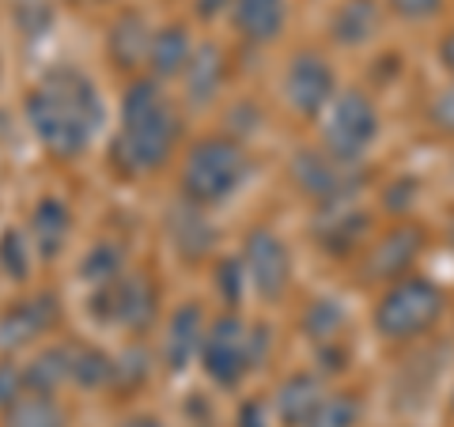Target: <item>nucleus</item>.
<instances>
[{
    "instance_id": "1",
    "label": "nucleus",
    "mask_w": 454,
    "mask_h": 427,
    "mask_svg": "<svg viewBox=\"0 0 454 427\" xmlns=\"http://www.w3.org/2000/svg\"><path fill=\"white\" fill-rule=\"evenodd\" d=\"M27 121H31L42 148L57 159H73L95 140L103 125V103L95 83L76 68H53L27 95Z\"/></svg>"
},
{
    "instance_id": "2",
    "label": "nucleus",
    "mask_w": 454,
    "mask_h": 427,
    "mask_svg": "<svg viewBox=\"0 0 454 427\" xmlns=\"http://www.w3.org/2000/svg\"><path fill=\"white\" fill-rule=\"evenodd\" d=\"M178 140V118L155 80H137L121 98V125L114 140V163L125 175H152L167 163Z\"/></svg>"
},
{
    "instance_id": "3",
    "label": "nucleus",
    "mask_w": 454,
    "mask_h": 427,
    "mask_svg": "<svg viewBox=\"0 0 454 427\" xmlns=\"http://www.w3.org/2000/svg\"><path fill=\"white\" fill-rule=\"evenodd\" d=\"M247 178V155L235 140L227 136H205L197 140L182 167V190L190 205H220L227 201Z\"/></svg>"
},
{
    "instance_id": "4",
    "label": "nucleus",
    "mask_w": 454,
    "mask_h": 427,
    "mask_svg": "<svg viewBox=\"0 0 454 427\" xmlns=\"http://www.w3.org/2000/svg\"><path fill=\"white\" fill-rule=\"evenodd\" d=\"M439 314H443V291L420 276H402L379 299L375 330L387 340H413L424 330H432Z\"/></svg>"
},
{
    "instance_id": "5",
    "label": "nucleus",
    "mask_w": 454,
    "mask_h": 427,
    "mask_svg": "<svg viewBox=\"0 0 454 427\" xmlns=\"http://www.w3.org/2000/svg\"><path fill=\"white\" fill-rule=\"evenodd\" d=\"M262 345H265L262 330H250L243 318L227 314L205 333L201 363H205V371H208V378L216 382V386H223V390L239 386V382L247 378L250 367L258 363Z\"/></svg>"
},
{
    "instance_id": "6",
    "label": "nucleus",
    "mask_w": 454,
    "mask_h": 427,
    "mask_svg": "<svg viewBox=\"0 0 454 427\" xmlns=\"http://www.w3.org/2000/svg\"><path fill=\"white\" fill-rule=\"evenodd\" d=\"M379 136V113L372 106V98L360 91H345L330 103L322 125L325 151L337 155L345 163H360V155L372 148V140Z\"/></svg>"
},
{
    "instance_id": "7",
    "label": "nucleus",
    "mask_w": 454,
    "mask_h": 427,
    "mask_svg": "<svg viewBox=\"0 0 454 427\" xmlns=\"http://www.w3.org/2000/svg\"><path fill=\"white\" fill-rule=\"evenodd\" d=\"M295 182L307 197H315L322 205H340L348 201V193H356V186L364 182V175L356 170V163H345L330 151H300L292 167Z\"/></svg>"
},
{
    "instance_id": "8",
    "label": "nucleus",
    "mask_w": 454,
    "mask_h": 427,
    "mask_svg": "<svg viewBox=\"0 0 454 427\" xmlns=\"http://www.w3.org/2000/svg\"><path fill=\"white\" fill-rule=\"evenodd\" d=\"M243 265H247L250 288L258 291L262 299H280L284 288H288V280H292L288 246H284L273 231H265V227H258V231L247 235Z\"/></svg>"
},
{
    "instance_id": "9",
    "label": "nucleus",
    "mask_w": 454,
    "mask_h": 427,
    "mask_svg": "<svg viewBox=\"0 0 454 427\" xmlns=\"http://www.w3.org/2000/svg\"><path fill=\"white\" fill-rule=\"evenodd\" d=\"M98 318L118 322L125 330H145L155 318V288L148 276H125V280H110L103 295L95 299Z\"/></svg>"
},
{
    "instance_id": "10",
    "label": "nucleus",
    "mask_w": 454,
    "mask_h": 427,
    "mask_svg": "<svg viewBox=\"0 0 454 427\" xmlns=\"http://www.w3.org/2000/svg\"><path fill=\"white\" fill-rule=\"evenodd\" d=\"M284 95H288L292 110H300L303 118H315L318 110L330 106L333 98V68L325 65V57L318 53H300L288 65L284 76Z\"/></svg>"
},
{
    "instance_id": "11",
    "label": "nucleus",
    "mask_w": 454,
    "mask_h": 427,
    "mask_svg": "<svg viewBox=\"0 0 454 427\" xmlns=\"http://www.w3.org/2000/svg\"><path fill=\"white\" fill-rule=\"evenodd\" d=\"M53 322H57V299L53 295L23 299V303L8 307L4 314H0V348H23V345H31L35 337L53 330Z\"/></svg>"
},
{
    "instance_id": "12",
    "label": "nucleus",
    "mask_w": 454,
    "mask_h": 427,
    "mask_svg": "<svg viewBox=\"0 0 454 427\" xmlns=\"http://www.w3.org/2000/svg\"><path fill=\"white\" fill-rule=\"evenodd\" d=\"M201 345H205L201 310H197L193 303L178 307L175 314H170V322H167V340H163V355H167L170 371H186Z\"/></svg>"
},
{
    "instance_id": "13",
    "label": "nucleus",
    "mask_w": 454,
    "mask_h": 427,
    "mask_svg": "<svg viewBox=\"0 0 454 427\" xmlns=\"http://www.w3.org/2000/svg\"><path fill=\"white\" fill-rule=\"evenodd\" d=\"M231 4L235 31L247 42H273L284 31V16H288L284 0H231Z\"/></svg>"
},
{
    "instance_id": "14",
    "label": "nucleus",
    "mask_w": 454,
    "mask_h": 427,
    "mask_svg": "<svg viewBox=\"0 0 454 427\" xmlns=\"http://www.w3.org/2000/svg\"><path fill=\"white\" fill-rule=\"evenodd\" d=\"M417 253H420V231L417 227H397V231H390L375 246L372 261H367V273L382 276V280H397L409 265H413Z\"/></svg>"
},
{
    "instance_id": "15",
    "label": "nucleus",
    "mask_w": 454,
    "mask_h": 427,
    "mask_svg": "<svg viewBox=\"0 0 454 427\" xmlns=\"http://www.w3.org/2000/svg\"><path fill=\"white\" fill-rule=\"evenodd\" d=\"M322 401H325V393L315 375H295L277 390V412L288 427H307V420L315 416Z\"/></svg>"
},
{
    "instance_id": "16",
    "label": "nucleus",
    "mask_w": 454,
    "mask_h": 427,
    "mask_svg": "<svg viewBox=\"0 0 454 427\" xmlns=\"http://www.w3.org/2000/svg\"><path fill=\"white\" fill-rule=\"evenodd\" d=\"M223 83V53L216 46H197L186 65V98L193 106H205Z\"/></svg>"
},
{
    "instance_id": "17",
    "label": "nucleus",
    "mask_w": 454,
    "mask_h": 427,
    "mask_svg": "<svg viewBox=\"0 0 454 427\" xmlns=\"http://www.w3.org/2000/svg\"><path fill=\"white\" fill-rule=\"evenodd\" d=\"M193 57V46H190V35L182 27H163V31L152 35V46H148V65L155 76H178L186 73Z\"/></svg>"
},
{
    "instance_id": "18",
    "label": "nucleus",
    "mask_w": 454,
    "mask_h": 427,
    "mask_svg": "<svg viewBox=\"0 0 454 427\" xmlns=\"http://www.w3.org/2000/svg\"><path fill=\"white\" fill-rule=\"evenodd\" d=\"M4 427H68L53 393H23L4 408Z\"/></svg>"
},
{
    "instance_id": "19",
    "label": "nucleus",
    "mask_w": 454,
    "mask_h": 427,
    "mask_svg": "<svg viewBox=\"0 0 454 427\" xmlns=\"http://www.w3.org/2000/svg\"><path fill=\"white\" fill-rule=\"evenodd\" d=\"M379 31V4L375 0H345L333 16V38L340 46H360Z\"/></svg>"
},
{
    "instance_id": "20",
    "label": "nucleus",
    "mask_w": 454,
    "mask_h": 427,
    "mask_svg": "<svg viewBox=\"0 0 454 427\" xmlns=\"http://www.w3.org/2000/svg\"><path fill=\"white\" fill-rule=\"evenodd\" d=\"M148 46H152V38H148L145 19H140L137 12H125L106 38V50H110L114 61H118V68H133L140 57L148 53Z\"/></svg>"
},
{
    "instance_id": "21",
    "label": "nucleus",
    "mask_w": 454,
    "mask_h": 427,
    "mask_svg": "<svg viewBox=\"0 0 454 427\" xmlns=\"http://www.w3.org/2000/svg\"><path fill=\"white\" fill-rule=\"evenodd\" d=\"M68 227H73V220H68V208L61 201H53V197L38 201V208H35V242H38L42 258H53V253L65 246Z\"/></svg>"
},
{
    "instance_id": "22",
    "label": "nucleus",
    "mask_w": 454,
    "mask_h": 427,
    "mask_svg": "<svg viewBox=\"0 0 454 427\" xmlns=\"http://www.w3.org/2000/svg\"><path fill=\"white\" fill-rule=\"evenodd\" d=\"M27 386L35 393H53L61 382L73 378V348H50L27 367Z\"/></svg>"
},
{
    "instance_id": "23",
    "label": "nucleus",
    "mask_w": 454,
    "mask_h": 427,
    "mask_svg": "<svg viewBox=\"0 0 454 427\" xmlns=\"http://www.w3.org/2000/svg\"><path fill=\"white\" fill-rule=\"evenodd\" d=\"M175 242H178V250L182 253H190V258H201V253L208 250V242H212V231H208V223L201 220V212H175Z\"/></svg>"
},
{
    "instance_id": "24",
    "label": "nucleus",
    "mask_w": 454,
    "mask_h": 427,
    "mask_svg": "<svg viewBox=\"0 0 454 427\" xmlns=\"http://www.w3.org/2000/svg\"><path fill=\"white\" fill-rule=\"evenodd\" d=\"M315 231L330 250H340V246H348V242H356V235L364 231V216L360 212H333V216H322Z\"/></svg>"
},
{
    "instance_id": "25",
    "label": "nucleus",
    "mask_w": 454,
    "mask_h": 427,
    "mask_svg": "<svg viewBox=\"0 0 454 427\" xmlns=\"http://www.w3.org/2000/svg\"><path fill=\"white\" fill-rule=\"evenodd\" d=\"M360 416V405H356V397H348V393H330L325 401L318 405V412L307 420V427H352Z\"/></svg>"
},
{
    "instance_id": "26",
    "label": "nucleus",
    "mask_w": 454,
    "mask_h": 427,
    "mask_svg": "<svg viewBox=\"0 0 454 427\" xmlns=\"http://www.w3.org/2000/svg\"><path fill=\"white\" fill-rule=\"evenodd\" d=\"M118 273H121V250L114 242H98V246H91L88 258H83V280H91V283H110V280H118Z\"/></svg>"
},
{
    "instance_id": "27",
    "label": "nucleus",
    "mask_w": 454,
    "mask_h": 427,
    "mask_svg": "<svg viewBox=\"0 0 454 427\" xmlns=\"http://www.w3.org/2000/svg\"><path fill=\"white\" fill-rule=\"evenodd\" d=\"M114 375V363L95 348H73V382L80 386H103Z\"/></svg>"
},
{
    "instance_id": "28",
    "label": "nucleus",
    "mask_w": 454,
    "mask_h": 427,
    "mask_svg": "<svg viewBox=\"0 0 454 427\" xmlns=\"http://www.w3.org/2000/svg\"><path fill=\"white\" fill-rule=\"evenodd\" d=\"M0 265H4V273L12 280L27 276V250H23L20 231H4V235H0Z\"/></svg>"
},
{
    "instance_id": "29",
    "label": "nucleus",
    "mask_w": 454,
    "mask_h": 427,
    "mask_svg": "<svg viewBox=\"0 0 454 427\" xmlns=\"http://www.w3.org/2000/svg\"><path fill=\"white\" fill-rule=\"evenodd\" d=\"M337 325H340V310H337V303H330V299H322V303H310L307 318H303V330H307L310 337H330Z\"/></svg>"
},
{
    "instance_id": "30",
    "label": "nucleus",
    "mask_w": 454,
    "mask_h": 427,
    "mask_svg": "<svg viewBox=\"0 0 454 427\" xmlns=\"http://www.w3.org/2000/svg\"><path fill=\"white\" fill-rule=\"evenodd\" d=\"M387 4H390L402 19H428V16H435V12H439V4H443V0H387Z\"/></svg>"
},
{
    "instance_id": "31",
    "label": "nucleus",
    "mask_w": 454,
    "mask_h": 427,
    "mask_svg": "<svg viewBox=\"0 0 454 427\" xmlns=\"http://www.w3.org/2000/svg\"><path fill=\"white\" fill-rule=\"evenodd\" d=\"M23 382H27V375H20L12 363H0V405H12L16 397H23L20 390H23Z\"/></svg>"
},
{
    "instance_id": "32",
    "label": "nucleus",
    "mask_w": 454,
    "mask_h": 427,
    "mask_svg": "<svg viewBox=\"0 0 454 427\" xmlns=\"http://www.w3.org/2000/svg\"><path fill=\"white\" fill-rule=\"evenodd\" d=\"M432 121L439 125V129H447L454 133V83L435 98V106H432Z\"/></svg>"
},
{
    "instance_id": "33",
    "label": "nucleus",
    "mask_w": 454,
    "mask_h": 427,
    "mask_svg": "<svg viewBox=\"0 0 454 427\" xmlns=\"http://www.w3.org/2000/svg\"><path fill=\"white\" fill-rule=\"evenodd\" d=\"M220 291L231 299V303L239 299V265L235 261H223L220 265Z\"/></svg>"
},
{
    "instance_id": "34",
    "label": "nucleus",
    "mask_w": 454,
    "mask_h": 427,
    "mask_svg": "<svg viewBox=\"0 0 454 427\" xmlns=\"http://www.w3.org/2000/svg\"><path fill=\"white\" fill-rule=\"evenodd\" d=\"M223 8H227V0H197V4H193V12H197V16H201V19L220 16Z\"/></svg>"
},
{
    "instance_id": "35",
    "label": "nucleus",
    "mask_w": 454,
    "mask_h": 427,
    "mask_svg": "<svg viewBox=\"0 0 454 427\" xmlns=\"http://www.w3.org/2000/svg\"><path fill=\"white\" fill-rule=\"evenodd\" d=\"M239 423H243V427H265L262 423V408L258 405H247L243 408V420H239Z\"/></svg>"
},
{
    "instance_id": "36",
    "label": "nucleus",
    "mask_w": 454,
    "mask_h": 427,
    "mask_svg": "<svg viewBox=\"0 0 454 427\" xmlns=\"http://www.w3.org/2000/svg\"><path fill=\"white\" fill-rule=\"evenodd\" d=\"M439 53H443V61H447V68H450V73H454V31L447 35V42H443V50H439Z\"/></svg>"
},
{
    "instance_id": "37",
    "label": "nucleus",
    "mask_w": 454,
    "mask_h": 427,
    "mask_svg": "<svg viewBox=\"0 0 454 427\" xmlns=\"http://www.w3.org/2000/svg\"><path fill=\"white\" fill-rule=\"evenodd\" d=\"M125 427H160L155 420H133V423H125Z\"/></svg>"
},
{
    "instance_id": "38",
    "label": "nucleus",
    "mask_w": 454,
    "mask_h": 427,
    "mask_svg": "<svg viewBox=\"0 0 454 427\" xmlns=\"http://www.w3.org/2000/svg\"><path fill=\"white\" fill-rule=\"evenodd\" d=\"M450 242H454V227H450Z\"/></svg>"
}]
</instances>
